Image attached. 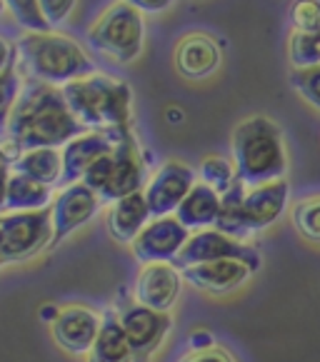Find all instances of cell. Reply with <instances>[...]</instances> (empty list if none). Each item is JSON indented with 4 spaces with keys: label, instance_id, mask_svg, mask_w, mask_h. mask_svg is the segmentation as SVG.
<instances>
[{
    "label": "cell",
    "instance_id": "d6986e66",
    "mask_svg": "<svg viewBox=\"0 0 320 362\" xmlns=\"http://www.w3.org/2000/svg\"><path fill=\"white\" fill-rule=\"evenodd\" d=\"M150 208L148 200H145V192H133L128 197H120L118 203L110 205L108 210V233L115 243H123V245H133L135 238L145 230V225L150 223Z\"/></svg>",
    "mask_w": 320,
    "mask_h": 362
},
{
    "label": "cell",
    "instance_id": "4316f807",
    "mask_svg": "<svg viewBox=\"0 0 320 362\" xmlns=\"http://www.w3.org/2000/svg\"><path fill=\"white\" fill-rule=\"evenodd\" d=\"M288 55L293 68H310L320 65V33L293 30L288 40Z\"/></svg>",
    "mask_w": 320,
    "mask_h": 362
},
{
    "label": "cell",
    "instance_id": "ac0fdd59",
    "mask_svg": "<svg viewBox=\"0 0 320 362\" xmlns=\"http://www.w3.org/2000/svg\"><path fill=\"white\" fill-rule=\"evenodd\" d=\"M288 197H290V182L285 177L248 187L246 200H243V215H246V225L251 230V235L258 233V230H265L268 225L275 223L285 213Z\"/></svg>",
    "mask_w": 320,
    "mask_h": 362
},
{
    "label": "cell",
    "instance_id": "f1b7e54d",
    "mask_svg": "<svg viewBox=\"0 0 320 362\" xmlns=\"http://www.w3.org/2000/svg\"><path fill=\"white\" fill-rule=\"evenodd\" d=\"M6 8L13 13V18L21 23L23 30H33V33L50 30L43 13H40V3H38V0H6Z\"/></svg>",
    "mask_w": 320,
    "mask_h": 362
},
{
    "label": "cell",
    "instance_id": "1f68e13d",
    "mask_svg": "<svg viewBox=\"0 0 320 362\" xmlns=\"http://www.w3.org/2000/svg\"><path fill=\"white\" fill-rule=\"evenodd\" d=\"M38 3H40V13L50 30H60V25L70 21L78 6V0H38Z\"/></svg>",
    "mask_w": 320,
    "mask_h": 362
},
{
    "label": "cell",
    "instance_id": "277c9868",
    "mask_svg": "<svg viewBox=\"0 0 320 362\" xmlns=\"http://www.w3.org/2000/svg\"><path fill=\"white\" fill-rule=\"evenodd\" d=\"M233 165L238 180L248 187L285 177L288 153L283 133L265 115H251L233 130Z\"/></svg>",
    "mask_w": 320,
    "mask_h": 362
},
{
    "label": "cell",
    "instance_id": "d590c367",
    "mask_svg": "<svg viewBox=\"0 0 320 362\" xmlns=\"http://www.w3.org/2000/svg\"><path fill=\"white\" fill-rule=\"evenodd\" d=\"M8 177H11V163L0 155V210L6 205V190H8Z\"/></svg>",
    "mask_w": 320,
    "mask_h": 362
},
{
    "label": "cell",
    "instance_id": "2e32d148",
    "mask_svg": "<svg viewBox=\"0 0 320 362\" xmlns=\"http://www.w3.org/2000/svg\"><path fill=\"white\" fill-rule=\"evenodd\" d=\"M183 272L173 262H150L140 270L135 285V300L158 313H168L178 303Z\"/></svg>",
    "mask_w": 320,
    "mask_h": 362
},
{
    "label": "cell",
    "instance_id": "484cf974",
    "mask_svg": "<svg viewBox=\"0 0 320 362\" xmlns=\"http://www.w3.org/2000/svg\"><path fill=\"white\" fill-rule=\"evenodd\" d=\"M198 175H200V182L210 185L218 195H225V192L235 185V180H238L235 165L230 160L220 158V155H208V158H203V163L198 168Z\"/></svg>",
    "mask_w": 320,
    "mask_h": 362
},
{
    "label": "cell",
    "instance_id": "f35d334b",
    "mask_svg": "<svg viewBox=\"0 0 320 362\" xmlns=\"http://www.w3.org/2000/svg\"><path fill=\"white\" fill-rule=\"evenodd\" d=\"M6 11V0H0V13Z\"/></svg>",
    "mask_w": 320,
    "mask_h": 362
},
{
    "label": "cell",
    "instance_id": "4dcf8cb0",
    "mask_svg": "<svg viewBox=\"0 0 320 362\" xmlns=\"http://www.w3.org/2000/svg\"><path fill=\"white\" fill-rule=\"evenodd\" d=\"M290 23L293 30L320 33V6L315 0H295L290 8Z\"/></svg>",
    "mask_w": 320,
    "mask_h": 362
},
{
    "label": "cell",
    "instance_id": "3957f363",
    "mask_svg": "<svg viewBox=\"0 0 320 362\" xmlns=\"http://www.w3.org/2000/svg\"><path fill=\"white\" fill-rule=\"evenodd\" d=\"M60 90L86 130H133V93L125 80L91 73Z\"/></svg>",
    "mask_w": 320,
    "mask_h": 362
},
{
    "label": "cell",
    "instance_id": "d6a6232c",
    "mask_svg": "<svg viewBox=\"0 0 320 362\" xmlns=\"http://www.w3.org/2000/svg\"><path fill=\"white\" fill-rule=\"evenodd\" d=\"M181 362H235L233 355H228L220 347H208V350H193L188 357H183Z\"/></svg>",
    "mask_w": 320,
    "mask_h": 362
},
{
    "label": "cell",
    "instance_id": "4fadbf2b",
    "mask_svg": "<svg viewBox=\"0 0 320 362\" xmlns=\"http://www.w3.org/2000/svg\"><path fill=\"white\" fill-rule=\"evenodd\" d=\"M145 182V160L140 153V145L135 140L133 130L123 135V140L118 143L115 153H113V173L110 182L105 190L101 192V203H118L120 197H128L133 192H140Z\"/></svg>",
    "mask_w": 320,
    "mask_h": 362
},
{
    "label": "cell",
    "instance_id": "5bb4252c",
    "mask_svg": "<svg viewBox=\"0 0 320 362\" xmlns=\"http://www.w3.org/2000/svg\"><path fill=\"white\" fill-rule=\"evenodd\" d=\"M220 60H223V53H220L218 40L203 30L185 33L173 50L176 70L188 80H203L213 75L220 68Z\"/></svg>",
    "mask_w": 320,
    "mask_h": 362
},
{
    "label": "cell",
    "instance_id": "5b68a950",
    "mask_svg": "<svg viewBox=\"0 0 320 362\" xmlns=\"http://www.w3.org/2000/svg\"><path fill=\"white\" fill-rule=\"evenodd\" d=\"M86 37L93 50L120 65H128L143 53L145 18L125 0H113L88 25Z\"/></svg>",
    "mask_w": 320,
    "mask_h": 362
},
{
    "label": "cell",
    "instance_id": "e575fe53",
    "mask_svg": "<svg viewBox=\"0 0 320 362\" xmlns=\"http://www.w3.org/2000/svg\"><path fill=\"white\" fill-rule=\"evenodd\" d=\"M16 45L11 43V40H8V37H3L0 35V73H3V70L8 68V65L13 63V60H16Z\"/></svg>",
    "mask_w": 320,
    "mask_h": 362
},
{
    "label": "cell",
    "instance_id": "836d02e7",
    "mask_svg": "<svg viewBox=\"0 0 320 362\" xmlns=\"http://www.w3.org/2000/svg\"><path fill=\"white\" fill-rule=\"evenodd\" d=\"M140 13H166L168 8L176 6V0H125Z\"/></svg>",
    "mask_w": 320,
    "mask_h": 362
},
{
    "label": "cell",
    "instance_id": "f546056e",
    "mask_svg": "<svg viewBox=\"0 0 320 362\" xmlns=\"http://www.w3.org/2000/svg\"><path fill=\"white\" fill-rule=\"evenodd\" d=\"M290 86L300 93L305 103L320 110V65L310 68H293L290 70Z\"/></svg>",
    "mask_w": 320,
    "mask_h": 362
},
{
    "label": "cell",
    "instance_id": "52a82bcc",
    "mask_svg": "<svg viewBox=\"0 0 320 362\" xmlns=\"http://www.w3.org/2000/svg\"><path fill=\"white\" fill-rule=\"evenodd\" d=\"M215 260H240L251 265L253 270H261V252L253 245L243 243V240H235L230 235L220 233L215 228L208 230H198L190 235V240L185 243L178 257L173 260L176 267H193V265H203V262H215Z\"/></svg>",
    "mask_w": 320,
    "mask_h": 362
},
{
    "label": "cell",
    "instance_id": "8992f818",
    "mask_svg": "<svg viewBox=\"0 0 320 362\" xmlns=\"http://www.w3.org/2000/svg\"><path fill=\"white\" fill-rule=\"evenodd\" d=\"M3 233V262L28 260L35 252L48 250L53 240V210L8 213L0 218Z\"/></svg>",
    "mask_w": 320,
    "mask_h": 362
},
{
    "label": "cell",
    "instance_id": "603a6c76",
    "mask_svg": "<svg viewBox=\"0 0 320 362\" xmlns=\"http://www.w3.org/2000/svg\"><path fill=\"white\" fill-rule=\"evenodd\" d=\"M11 173H21L43 185H60L63 175V153L60 148H38L28 150L11 165Z\"/></svg>",
    "mask_w": 320,
    "mask_h": 362
},
{
    "label": "cell",
    "instance_id": "7402d4cb",
    "mask_svg": "<svg viewBox=\"0 0 320 362\" xmlns=\"http://www.w3.org/2000/svg\"><path fill=\"white\" fill-rule=\"evenodd\" d=\"M50 200H55L53 187L50 185H43V182L33 180V177H28V175H21V173H11L3 210H11V213H30V210L48 208Z\"/></svg>",
    "mask_w": 320,
    "mask_h": 362
},
{
    "label": "cell",
    "instance_id": "8fae6325",
    "mask_svg": "<svg viewBox=\"0 0 320 362\" xmlns=\"http://www.w3.org/2000/svg\"><path fill=\"white\" fill-rule=\"evenodd\" d=\"M190 240V230L178 218H153L135 238L133 255L138 262H173Z\"/></svg>",
    "mask_w": 320,
    "mask_h": 362
},
{
    "label": "cell",
    "instance_id": "e0dca14e",
    "mask_svg": "<svg viewBox=\"0 0 320 362\" xmlns=\"http://www.w3.org/2000/svg\"><path fill=\"white\" fill-rule=\"evenodd\" d=\"M183 280L195 290H203L210 295H225L246 285L253 277V267L240 260H215L203 265L183 267Z\"/></svg>",
    "mask_w": 320,
    "mask_h": 362
},
{
    "label": "cell",
    "instance_id": "ba28073f",
    "mask_svg": "<svg viewBox=\"0 0 320 362\" xmlns=\"http://www.w3.org/2000/svg\"><path fill=\"white\" fill-rule=\"evenodd\" d=\"M195 170L181 160H168L145 185V200L153 218H168L181 208L188 192L195 187Z\"/></svg>",
    "mask_w": 320,
    "mask_h": 362
},
{
    "label": "cell",
    "instance_id": "ab89813d",
    "mask_svg": "<svg viewBox=\"0 0 320 362\" xmlns=\"http://www.w3.org/2000/svg\"><path fill=\"white\" fill-rule=\"evenodd\" d=\"M315 3H318V6H320V0H315Z\"/></svg>",
    "mask_w": 320,
    "mask_h": 362
},
{
    "label": "cell",
    "instance_id": "44dd1931",
    "mask_svg": "<svg viewBox=\"0 0 320 362\" xmlns=\"http://www.w3.org/2000/svg\"><path fill=\"white\" fill-rule=\"evenodd\" d=\"M88 362H135L130 342L120 325V315L108 310L103 315L101 332L96 337V345L88 352Z\"/></svg>",
    "mask_w": 320,
    "mask_h": 362
},
{
    "label": "cell",
    "instance_id": "9a60e30c",
    "mask_svg": "<svg viewBox=\"0 0 320 362\" xmlns=\"http://www.w3.org/2000/svg\"><path fill=\"white\" fill-rule=\"evenodd\" d=\"M103 317L83 305H70L53 320V337L70 355H88L96 345Z\"/></svg>",
    "mask_w": 320,
    "mask_h": 362
},
{
    "label": "cell",
    "instance_id": "7c38bea8",
    "mask_svg": "<svg viewBox=\"0 0 320 362\" xmlns=\"http://www.w3.org/2000/svg\"><path fill=\"white\" fill-rule=\"evenodd\" d=\"M98 208H101V197L86 182L63 187L50 205V210H53V240H50L48 250L58 247L73 230L86 225L98 213Z\"/></svg>",
    "mask_w": 320,
    "mask_h": 362
},
{
    "label": "cell",
    "instance_id": "7a4b0ae2",
    "mask_svg": "<svg viewBox=\"0 0 320 362\" xmlns=\"http://www.w3.org/2000/svg\"><path fill=\"white\" fill-rule=\"evenodd\" d=\"M18 65L33 80L63 88L78 78L98 73L86 48L70 35L58 30L33 33L25 30L16 43Z\"/></svg>",
    "mask_w": 320,
    "mask_h": 362
},
{
    "label": "cell",
    "instance_id": "9c48e42d",
    "mask_svg": "<svg viewBox=\"0 0 320 362\" xmlns=\"http://www.w3.org/2000/svg\"><path fill=\"white\" fill-rule=\"evenodd\" d=\"M125 133H130V130H88V133L73 138L68 145H63V150H60L63 153L60 185L68 187L75 182H83L93 163L101 160L103 155L113 153Z\"/></svg>",
    "mask_w": 320,
    "mask_h": 362
},
{
    "label": "cell",
    "instance_id": "ffe728a7",
    "mask_svg": "<svg viewBox=\"0 0 320 362\" xmlns=\"http://www.w3.org/2000/svg\"><path fill=\"white\" fill-rule=\"evenodd\" d=\"M220 215V195L205 182H195L188 197L176 210V218L185 225L188 230H208L215 228Z\"/></svg>",
    "mask_w": 320,
    "mask_h": 362
},
{
    "label": "cell",
    "instance_id": "cb8c5ba5",
    "mask_svg": "<svg viewBox=\"0 0 320 362\" xmlns=\"http://www.w3.org/2000/svg\"><path fill=\"white\" fill-rule=\"evenodd\" d=\"M248 185H243L240 180H235V185L230 187L225 195H220V215L215 230L230 235L235 240L251 238V230L246 225V215H243V200H246Z\"/></svg>",
    "mask_w": 320,
    "mask_h": 362
},
{
    "label": "cell",
    "instance_id": "30bf717a",
    "mask_svg": "<svg viewBox=\"0 0 320 362\" xmlns=\"http://www.w3.org/2000/svg\"><path fill=\"white\" fill-rule=\"evenodd\" d=\"M120 325L130 342L135 362H148L150 355L163 345L166 335L171 332L173 320L168 313H158V310L135 303L120 313Z\"/></svg>",
    "mask_w": 320,
    "mask_h": 362
},
{
    "label": "cell",
    "instance_id": "83f0119b",
    "mask_svg": "<svg viewBox=\"0 0 320 362\" xmlns=\"http://www.w3.org/2000/svg\"><path fill=\"white\" fill-rule=\"evenodd\" d=\"M293 225L305 240L320 243V195L303 197L293 208Z\"/></svg>",
    "mask_w": 320,
    "mask_h": 362
},
{
    "label": "cell",
    "instance_id": "6da1fadb",
    "mask_svg": "<svg viewBox=\"0 0 320 362\" xmlns=\"http://www.w3.org/2000/svg\"><path fill=\"white\" fill-rule=\"evenodd\" d=\"M83 133L88 130L68 107L63 90L40 80H30L13 107L3 140L23 155L28 150L68 145Z\"/></svg>",
    "mask_w": 320,
    "mask_h": 362
},
{
    "label": "cell",
    "instance_id": "d4e9b609",
    "mask_svg": "<svg viewBox=\"0 0 320 362\" xmlns=\"http://www.w3.org/2000/svg\"><path fill=\"white\" fill-rule=\"evenodd\" d=\"M23 88H25V83H23L21 70H18V55H16V60L0 73V140L6 138L8 120H11V112L16 107L18 98H21Z\"/></svg>",
    "mask_w": 320,
    "mask_h": 362
},
{
    "label": "cell",
    "instance_id": "8d00e7d4",
    "mask_svg": "<svg viewBox=\"0 0 320 362\" xmlns=\"http://www.w3.org/2000/svg\"><path fill=\"white\" fill-rule=\"evenodd\" d=\"M190 345H193V350H208V347H213L215 342H213V335H210V332H195Z\"/></svg>",
    "mask_w": 320,
    "mask_h": 362
},
{
    "label": "cell",
    "instance_id": "74e56055",
    "mask_svg": "<svg viewBox=\"0 0 320 362\" xmlns=\"http://www.w3.org/2000/svg\"><path fill=\"white\" fill-rule=\"evenodd\" d=\"M0 262H3V233H0Z\"/></svg>",
    "mask_w": 320,
    "mask_h": 362
}]
</instances>
